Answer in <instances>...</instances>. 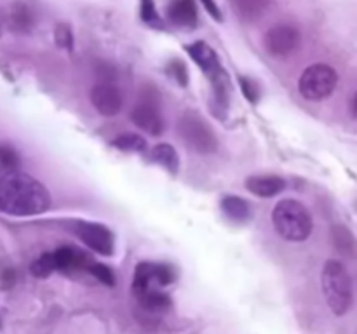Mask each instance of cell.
<instances>
[{
  "label": "cell",
  "instance_id": "obj_1",
  "mask_svg": "<svg viewBox=\"0 0 357 334\" xmlns=\"http://www.w3.org/2000/svg\"><path fill=\"white\" fill-rule=\"evenodd\" d=\"M51 207L47 188L35 177L10 173L0 180V211L10 216L42 214Z\"/></svg>",
  "mask_w": 357,
  "mask_h": 334
},
{
  "label": "cell",
  "instance_id": "obj_2",
  "mask_svg": "<svg viewBox=\"0 0 357 334\" xmlns=\"http://www.w3.org/2000/svg\"><path fill=\"white\" fill-rule=\"evenodd\" d=\"M272 223L275 232L288 242H303L309 239L314 228L309 209L295 198H282L275 204Z\"/></svg>",
  "mask_w": 357,
  "mask_h": 334
},
{
  "label": "cell",
  "instance_id": "obj_3",
  "mask_svg": "<svg viewBox=\"0 0 357 334\" xmlns=\"http://www.w3.org/2000/svg\"><path fill=\"white\" fill-rule=\"evenodd\" d=\"M321 285L328 306L335 315L342 317L352 308L354 292H352V278L345 264L337 260H328L321 273Z\"/></svg>",
  "mask_w": 357,
  "mask_h": 334
},
{
  "label": "cell",
  "instance_id": "obj_4",
  "mask_svg": "<svg viewBox=\"0 0 357 334\" xmlns=\"http://www.w3.org/2000/svg\"><path fill=\"white\" fill-rule=\"evenodd\" d=\"M338 84V73L326 63H316L303 70L298 80V90L305 100L323 101L335 93Z\"/></svg>",
  "mask_w": 357,
  "mask_h": 334
},
{
  "label": "cell",
  "instance_id": "obj_5",
  "mask_svg": "<svg viewBox=\"0 0 357 334\" xmlns=\"http://www.w3.org/2000/svg\"><path fill=\"white\" fill-rule=\"evenodd\" d=\"M178 132H180L183 141L190 148L202 153V155L216 152V148H218V141H216V136L213 132V129L195 111H185L178 118Z\"/></svg>",
  "mask_w": 357,
  "mask_h": 334
},
{
  "label": "cell",
  "instance_id": "obj_6",
  "mask_svg": "<svg viewBox=\"0 0 357 334\" xmlns=\"http://www.w3.org/2000/svg\"><path fill=\"white\" fill-rule=\"evenodd\" d=\"M300 31L293 24L279 23L274 24L271 30L265 33L264 44L268 54L274 58H286L293 54L300 45Z\"/></svg>",
  "mask_w": 357,
  "mask_h": 334
},
{
  "label": "cell",
  "instance_id": "obj_7",
  "mask_svg": "<svg viewBox=\"0 0 357 334\" xmlns=\"http://www.w3.org/2000/svg\"><path fill=\"white\" fill-rule=\"evenodd\" d=\"M72 232L86 244L89 249L96 250V253L108 254L114 253V235L107 226L100 225V223L91 221H75L72 225Z\"/></svg>",
  "mask_w": 357,
  "mask_h": 334
},
{
  "label": "cell",
  "instance_id": "obj_8",
  "mask_svg": "<svg viewBox=\"0 0 357 334\" xmlns=\"http://www.w3.org/2000/svg\"><path fill=\"white\" fill-rule=\"evenodd\" d=\"M91 103L103 117H114L124 106V96L114 82L100 80L91 89Z\"/></svg>",
  "mask_w": 357,
  "mask_h": 334
},
{
  "label": "cell",
  "instance_id": "obj_9",
  "mask_svg": "<svg viewBox=\"0 0 357 334\" xmlns=\"http://www.w3.org/2000/svg\"><path fill=\"white\" fill-rule=\"evenodd\" d=\"M131 120L138 125L142 131L152 136H160L164 132V118L160 115L159 104L153 100H142L132 106Z\"/></svg>",
  "mask_w": 357,
  "mask_h": 334
},
{
  "label": "cell",
  "instance_id": "obj_10",
  "mask_svg": "<svg viewBox=\"0 0 357 334\" xmlns=\"http://www.w3.org/2000/svg\"><path fill=\"white\" fill-rule=\"evenodd\" d=\"M246 188L257 197L271 198L279 195L286 188V181L279 176L264 174V176H250L246 180Z\"/></svg>",
  "mask_w": 357,
  "mask_h": 334
},
{
  "label": "cell",
  "instance_id": "obj_11",
  "mask_svg": "<svg viewBox=\"0 0 357 334\" xmlns=\"http://www.w3.org/2000/svg\"><path fill=\"white\" fill-rule=\"evenodd\" d=\"M52 257H54L56 270L61 271L79 270V268H87L91 264L86 254L73 249V247H59L52 253Z\"/></svg>",
  "mask_w": 357,
  "mask_h": 334
},
{
  "label": "cell",
  "instance_id": "obj_12",
  "mask_svg": "<svg viewBox=\"0 0 357 334\" xmlns=\"http://www.w3.org/2000/svg\"><path fill=\"white\" fill-rule=\"evenodd\" d=\"M169 17L181 26L197 24V7L194 0H174L169 7Z\"/></svg>",
  "mask_w": 357,
  "mask_h": 334
},
{
  "label": "cell",
  "instance_id": "obj_13",
  "mask_svg": "<svg viewBox=\"0 0 357 334\" xmlns=\"http://www.w3.org/2000/svg\"><path fill=\"white\" fill-rule=\"evenodd\" d=\"M222 211L232 221L244 223L251 218V205L248 204V200L237 197V195H227V197H223Z\"/></svg>",
  "mask_w": 357,
  "mask_h": 334
},
{
  "label": "cell",
  "instance_id": "obj_14",
  "mask_svg": "<svg viewBox=\"0 0 357 334\" xmlns=\"http://www.w3.org/2000/svg\"><path fill=\"white\" fill-rule=\"evenodd\" d=\"M331 235H333L335 247H337L342 254L351 257L357 256V240L347 226L335 225L333 230H331Z\"/></svg>",
  "mask_w": 357,
  "mask_h": 334
},
{
  "label": "cell",
  "instance_id": "obj_15",
  "mask_svg": "<svg viewBox=\"0 0 357 334\" xmlns=\"http://www.w3.org/2000/svg\"><path fill=\"white\" fill-rule=\"evenodd\" d=\"M150 159H152L153 162L164 166L166 169H169L171 173H176L178 167H180V160H178L176 150H174L171 145H167V143H160V145L153 146L152 153H150Z\"/></svg>",
  "mask_w": 357,
  "mask_h": 334
},
{
  "label": "cell",
  "instance_id": "obj_16",
  "mask_svg": "<svg viewBox=\"0 0 357 334\" xmlns=\"http://www.w3.org/2000/svg\"><path fill=\"white\" fill-rule=\"evenodd\" d=\"M9 26L14 31H20V33L30 31V28L33 26V16H31L26 6H23V3L13 6V9L9 13Z\"/></svg>",
  "mask_w": 357,
  "mask_h": 334
},
{
  "label": "cell",
  "instance_id": "obj_17",
  "mask_svg": "<svg viewBox=\"0 0 357 334\" xmlns=\"http://www.w3.org/2000/svg\"><path fill=\"white\" fill-rule=\"evenodd\" d=\"M139 301L150 312H164L171 306L169 296L164 294V292L157 291V289H146V291L139 292L138 294Z\"/></svg>",
  "mask_w": 357,
  "mask_h": 334
},
{
  "label": "cell",
  "instance_id": "obj_18",
  "mask_svg": "<svg viewBox=\"0 0 357 334\" xmlns=\"http://www.w3.org/2000/svg\"><path fill=\"white\" fill-rule=\"evenodd\" d=\"M153 263H139L135 270V278H132V289L136 294L153 289Z\"/></svg>",
  "mask_w": 357,
  "mask_h": 334
},
{
  "label": "cell",
  "instance_id": "obj_19",
  "mask_svg": "<svg viewBox=\"0 0 357 334\" xmlns=\"http://www.w3.org/2000/svg\"><path fill=\"white\" fill-rule=\"evenodd\" d=\"M268 6H271V0H236L237 13L244 19H257L267 10Z\"/></svg>",
  "mask_w": 357,
  "mask_h": 334
},
{
  "label": "cell",
  "instance_id": "obj_20",
  "mask_svg": "<svg viewBox=\"0 0 357 334\" xmlns=\"http://www.w3.org/2000/svg\"><path fill=\"white\" fill-rule=\"evenodd\" d=\"M114 146L119 150H124V152H142V150H145L146 141L142 136L128 132V134L117 136L114 139Z\"/></svg>",
  "mask_w": 357,
  "mask_h": 334
},
{
  "label": "cell",
  "instance_id": "obj_21",
  "mask_svg": "<svg viewBox=\"0 0 357 334\" xmlns=\"http://www.w3.org/2000/svg\"><path fill=\"white\" fill-rule=\"evenodd\" d=\"M54 270H56V264H54V257H52V253L42 254V256L37 257L30 267L31 275H35V277L38 278L47 277V275H51Z\"/></svg>",
  "mask_w": 357,
  "mask_h": 334
},
{
  "label": "cell",
  "instance_id": "obj_22",
  "mask_svg": "<svg viewBox=\"0 0 357 334\" xmlns=\"http://www.w3.org/2000/svg\"><path fill=\"white\" fill-rule=\"evenodd\" d=\"M176 273L169 264H155L153 263V284L155 285H169L174 282Z\"/></svg>",
  "mask_w": 357,
  "mask_h": 334
},
{
  "label": "cell",
  "instance_id": "obj_23",
  "mask_svg": "<svg viewBox=\"0 0 357 334\" xmlns=\"http://www.w3.org/2000/svg\"><path fill=\"white\" fill-rule=\"evenodd\" d=\"M87 270H89L91 273H93L94 277L101 282V284L110 285V287L115 284L114 271H112L108 267H105L103 263H91L89 267H87Z\"/></svg>",
  "mask_w": 357,
  "mask_h": 334
},
{
  "label": "cell",
  "instance_id": "obj_24",
  "mask_svg": "<svg viewBox=\"0 0 357 334\" xmlns=\"http://www.w3.org/2000/svg\"><path fill=\"white\" fill-rule=\"evenodd\" d=\"M54 37H56V42H58L61 47L65 49L73 47V35L66 24H58V28H56L54 31Z\"/></svg>",
  "mask_w": 357,
  "mask_h": 334
},
{
  "label": "cell",
  "instance_id": "obj_25",
  "mask_svg": "<svg viewBox=\"0 0 357 334\" xmlns=\"http://www.w3.org/2000/svg\"><path fill=\"white\" fill-rule=\"evenodd\" d=\"M142 16H143V19L146 21V23L157 24V26L160 24V17H159V14H157L155 3H153V0H143Z\"/></svg>",
  "mask_w": 357,
  "mask_h": 334
},
{
  "label": "cell",
  "instance_id": "obj_26",
  "mask_svg": "<svg viewBox=\"0 0 357 334\" xmlns=\"http://www.w3.org/2000/svg\"><path fill=\"white\" fill-rule=\"evenodd\" d=\"M0 162H2V166L6 167V169H14V167H17V164H20V159H17V155L14 153V150L2 146V148H0Z\"/></svg>",
  "mask_w": 357,
  "mask_h": 334
},
{
  "label": "cell",
  "instance_id": "obj_27",
  "mask_svg": "<svg viewBox=\"0 0 357 334\" xmlns=\"http://www.w3.org/2000/svg\"><path fill=\"white\" fill-rule=\"evenodd\" d=\"M239 82H241V87H243L244 96H246L251 103H257V100H258L257 86H255V84L248 79H239Z\"/></svg>",
  "mask_w": 357,
  "mask_h": 334
},
{
  "label": "cell",
  "instance_id": "obj_28",
  "mask_svg": "<svg viewBox=\"0 0 357 334\" xmlns=\"http://www.w3.org/2000/svg\"><path fill=\"white\" fill-rule=\"evenodd\" d=\"M202 2V6L206 7V10H208L209 14H211L213 16V19H216V21H222L223 17H222V10H220V7H218V3H216V0H201Z\"/></svg>",
  "mask_w": 357,
  "mask_h": 334
},
{
  "label": "cell",
  "instance_id": "obj_29",
  "mask_svg": "<svg viewBox=\"0 0 357 334\" xmlns=\"http://www.w3.org/2000/svg\"><path fill=\"white\" fill-rule=\"evenodd\" d=\"M174 75H176L178 82H180L181 86H187L188 82L187 70H185V66L181 65V61H174Z\"/></svg>",
  "mask_w": 357,
  "mask_h": 334
},
{
  "label": "cell",
  "instance_id": "obj_30",
  "mask_svg": "<svg viewBox=\"0 0 357 334\" xmlns=\"http://www.w3.org/2000/svg\"><path fill=\"white\" fill-rule=\"evenodd\" d=\"M351 111H352V115L357 118V93L352 96V100H351Z\"/></svg>",
  "mask_w": 357,
  "mask_h": 334
},
{
  "label": "cell",
  "instance_id": "obj_31",
  "mask_svg": "<svg viewBox=\"0 0 357 334\" xmlns=\"http://www.w3.org/2000/svg\"><path fill=\"white\" fill-rule=\"evenodd\" d=\"M0 35H2V24H0Z\"/></svg>",
  "mask_w": 357,
  "mask_h": 334
}]
</instances>
